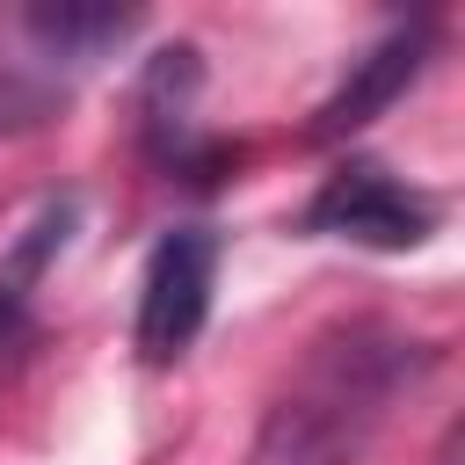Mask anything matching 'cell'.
<instances>
[{
    "label": "cell",
    "instance_id": "obj_1",
    "mask_svg": "<svg viewBox=\"0 0 465 465\" xmlns=\"http://www.w3.org/2000/svg\"><path fill=\"white\" fill-rule=\"evenodd\" d=\"M436 371V341L385 320L327 327L269 400L247 465H363L392 407Z\"/></svg>",
    "mask_w": 465,
    "mask_h": 465
},
{
    "label": "cell",
    "instance_id": "obj_2",
    "mask_svg": "<svg viewBox=\"0 0 465 465\" xmlns=\"http://www.w3.org/2000/svg\"><path fill=\"white\" fill-rule=\"evenodd\" d=\"M436 218H443V203H436L429 189L400 182V174L378 167V160H341V167L312 189V203H305L298 225H305L312 240H349V247L407 254V247H421V240L436 232Z\"/></svg>",
    "mask_w": 465,
    "mask_h": 465
},
{
    "label": "cell",
    "instance_id": "obj_3",
    "mask_svg": "<svg viewBox=\"0 0 465 465\" xmlns=\"http://www.w3.org/2000/svg\"><path fill=\"white\" fill-rule=\"evenodd\" d=\"M211 291H218V232L211 225H174L153 240L145 254V276H138V356L160 371V363H182L211 320Z\"/></svg>",
    "mask_w": 465,
    "mask_h": 465
},
{
    "label": "cell",
    "instance_id": "obj_4",
    "mask_svg": "<svg viewBox=\"0 0 465 465\" xmlns=\"http://www.w3.org/2000/svg\"><path fill=\"white\" fill-rule=\"evenodd\" d=\"M196 87H203L196 44H167L138 73V145L167 182H218V167L232 160L218 138L196 131Z\"/></svg>",
    "mask_w": 465,
    "mask_h": 465
},
{
    "label": "cell",
    "instance_id": "obj_5",
    "mask_svg": "<svg viewBox=\"0 0 465 465\" xmlns=\"http://www.w3.org/2000/svg\"><path fill=\"white\" fill-rule=\"evenodd\" d=\"M429 36H436V22L429 15H414V22H392L363 58H349V73H341V87L312 109V124H305V138L312 145H341V138H356L371 116H385L414 80H421V65H429Z\"/></svg>",
    "mask_w": 465,
    "mask_h": 465
},
{
    "label": "cell",
    "instance_id": "obj_6",
    "mask_svg": "<svg viewBox=\"0 0 465 465\" xmlns=\"http://www.w3.org/2000/svg\"><path fill=\"white\" fill-rule=\"evenodd\" d=\"M15 22H22V36H29L36 51L65 58V65H87V58L116 51L124 36H138L145 15H138V7H22Z\"/></svg>",
    "mask_w": 465,
    "mask_h": 465
},
{
    "label": "cell",
    "instance_id": "obj_7",
    "mask_svg": "<svg viewBox=\"0 0 465 465\" xmlns=\"http://www.w3.org/2000/svg\"><path fill=\"white\" fill-rule=\"evenodd\" d=\"M58 87L51 80H36V73H22V65H0V131H36V124H51L58 116Z\"/></svg>",
    "mask_w": 465,
    "mask_h": 465
}]
</instances>
